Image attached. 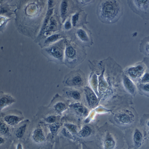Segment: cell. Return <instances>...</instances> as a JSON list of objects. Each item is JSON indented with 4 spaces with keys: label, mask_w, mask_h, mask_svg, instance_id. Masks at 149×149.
I'll use <instances>...</instances> for the list:
<instances>
[{
    "label": "cell",
    "mask_w": 149,
    "mask_h": 149,
    "mask_svg": "<svg viewBox=\"0 0 149 149\" xmlns=\"http://www.w3.org/2000/svg\"><path fill=\"white\" fill-rule=\"evenodd\" d=\"M68 3L67 1H63L61 5V15L63 20L65 19V17L68 13Z\"/></svg>",
    "instance_id": "obj_21"
},
{
    "label": "cell",
    "mask_w": 149,
    "mask_h": 149,
    "mask_svg": "<svg viewBox=\"0 0 149 149\" xmlns=\"http://www.w3.org/2000/svg\"><path fill=\"white\" fill-rule=\"evenodd\" d=\"M146 125H147V126H148V127H149V120L147 121V122H146Z\"/></svg>",
    "instance_id": "obj_34"
},
{
    "label": "cell",
    "mask_w": 149,
    "mask_h": 149,
    "mask_svg": "<svg viewBox=\"0 0 149 149\" xmlns=\"http://www.w3.org/2000/svg\"><path fill=\"white\" fill-rule=\"evenodd\" d=\"M58 27V22H57L56 17L52 16L50 18L47 30L44 33V34L45 36L49 35L51 34V33L52 32L53 33V32L56 31L57 27Z\"/></svg>",
    "instance_id": "obj_10"
},
{
    "label": "cell",
    "mask_w": 149,
    "mask_h": 149,
    "mask_svg": "<svg viewBox=\"0 0 149 149\" xmlns=\"http://www.w3.org/2000/svg\"><path fill=\"white\" fill-rule=\"evenodd\" d=\"M8 131V128L7 125L4 123L1 124V135L6 134Z\"/></svg>",
    "instance_id": "obj_28"
},
{
    "label": "cell",
    "mask_w": 149,
    "mask_h": 149,
    "mask_svg": "<svg viewBox=\"0 0 149 149\" xmlns=\"http://www.w3.org/2000/svg\"><path fill=\"white\" fill-rule=\"evenodd\" d=\"M64 45V42L61 41L45 48L42 52L47 57L52 61L62 62L63 59Z\"/></svg>",
    "instance_id": "obj_4"
},
{
    "label": "cell",
    "mask_w": 149,
    "mask_h": 149,
    "mask_svg": "<svg viewBox=\"0 0 149 149\" xmlns=\"http://www.w3.org/2000/svg\"><path fill=\"white\" fill-rule=\"evenodd\" d=\"M139 83L140 84H145V83H149V72L146 71L143 75L141 77Z\"/></svg>",
    "instance_id": "obj_23"
},
{
    "label": "cell",
    "mask_w": 149,
    "mask_h": 149,
    "mask_svg": "<svg viewBox=\"0 0 149 149\" xmlns=\"http://www.w3.org/2000/svg\"><path fill=\"white\" fill-rule=\"evenodd\" d=\"M127 2L133 13L143 20H149V0H128Z\"/></svg>",
    "instance_id": "obj_3"
},
{
    "label": "cell",
    "mask_w": 149,
    "mask_h": 149,
    "mask_svg": "<svg viewBox=\"0 0 149 149\" xmlns=\"http://www.w3.org/2000/svg\"><path fill=\"white\" fill-rule=\"evenodd\" d=\"M134 116L129 111H123L115 115V120L117 123L123 125H130L134 121Z\"/></svg>",
    "instance_id": "obj_6"
},
{
    "label": "cell",
    "mask_w": 149,
    "mask_h": 149,
    "mask_svg": "<svg viewBox=\"0 0 149 149\" xmlns=\"http://www.w3.org/2000/svg\"><path fill=\"white\" fill-rule=\"evenodd\" d=\"M66 126L71 131L73 132H75L76 131V127L74 125H67Z\"/></svg>",
    "instance_id": "obj_33"
},
{
    "label": "cell",
    "mask_w": 149,
    "mask_h": 149,
    "mask_svg": "<svg viewBox=\"0 0 149 149\" xmlns=\"http://www.w3.org/2000/svg\"><path fill=\"white\" fill-rule=\"evenodd\" d=\"M104 145L105 149H113L114 148L115 141L110 134L107 136V138L104 141Z\"/></svg>",
    "instance_id": "obj_19"
},
{
    "label": "cell",
    "mask_w": 149,
    "mask_h": 149,
    "mask_svg": "<svg viewBox=\"0 0 149 149\" xmlns=\"http://www.w3.org/2000/svg\"><path fill=\"white\" fill-rule=\"evenodd\" d=\"M55 108L57 111L61 112L65 108V105L62 103H58L55 106Z\"/></svg>",
    "instance_id": "obj_27"
},
{
    "label": "cell",
    "mask_w": 149,
    "mask_h": 149,
    "mask_svg": "<svg viewBox=\"0 0 149 149\" xmlns=\"http://www.w3.org/2000/svg\"><path fill=\"white\" fill-rule=\"evenodd\" d=\"M4 120L7 123L13 125L18 124L21 121V119L17 116L8 115L4 117Z\"/></svg>",
    "instance_id": "obj_15"
},
{
    "label": "cell",
    "mask_w": 149,
    "mask_h": 149,
    "mask_svg": "<svg viewBox=\"0 0 149 149\" xmlns=\"http://www.w3.org/2000/svg\"><path fill=\"white\" fill-rule=\"evenodd\" d=\"M64 28L66 30H69L71 28V24L70 21H67L64 24Z\"/></svg>",
    "instance_id": "obj_31"
},
{
    "label": "cell",
    "mask_w": 149,
    "mask_h": 149,
    "mask_svg": "<svg viewBox=\"0 0 149 149\" xmlns=\"http://www.w3.org/2000/svg\"><path fill=\"white\" fill-rule=\"evenodd\" d=\"M139 90L142 94L149 96V83L140 84L138 85Z\"/></svg>",
    "instance_id": "obj_20"
},
{
    "label": "cell",
    "mask_w": 149,
    "mask_h": 149,
    "mask_svg": "<svg viewBox=\"0 0 149 149\" xmlns=\"http://www.w3.org/2000/svg\"><path fill=\"white\" fill-rule=\"evenodd\" d=\"M73 107L76 112L81 115L86 116L88 114V111L87 109L84 106L79 104H74Z\"/></svg>",
    "instance_id": "obj_18"
},
{
    "label": "cell",
    "mask_w": 149,
    "mask_h": 149,
    "mask_svg": "<svg viewBox=\"0 0 149 149\" xmlns=\"http://www.w3.org/2000/svg\"><path fill=\"white\" fill-rule=\"evenodd\" d=\"M14 102V99L8 95H4L3 97H1V109Z\"/></svg>",
    "instance_id": "obj_16"
},
{
    "label": "cell",
    "mask_w": 149,
    "mask_h": 149,
    "mask_svg": "<svg viewBox=\"0 0 149 149\" xmlns=\"http://www.w3.org/2000/svg\"><path fill=\"white\" fill-rule=\"evenodd\" d=\"M33 139L35 142L41 143L45 140V138L43 132L40 129H36L33 134Z\"/></svg>",
    "instance_id": "obj_14"
},
{
    "label": "cell",
    "mask_w": 149,
    "mask_h": 149,
    "mask_svg": "<svg viewBox=\"0 0 149 149\" xmlns=\"http://www.w3.org/2000/svg\"><path fill=\"white\" fill-rule=\"evenodd\" d=\"M143 62L144 63L146 66L149 69V57H144Z\"/></svg>",
    "instance_id": "obj_32"
},
{
    "label": "cell",
    "mask_w": 149,
    "mask_h": 149,
    "mask_svg": "<svg viewBox=\"0 0 149 149\" xmlns=\"http://www.w3.org/2000/svg\"><path fill=\"white\" fill-rule=\"evenodd\" d=\"M123 82L124 88L130 94L134 96L136 93V87L133 81L126 74L123 75Z\"/></svg>",
    "instance_id": "obj_8"
},
{
    "label": "cell",
    "mask_w": 149,
    "mask_h": 149,
    "mask_svg": "<svg viewBox=\"0 0 149 149\" xmlns=\"http://www.w3.org/2000/svg\"><path fill=\"white\" fill-rule=\"evenodd\" d=\"M62 37L61 34H54L51 35L49 37H47L43 42L42 47L45 48L48 47L56 43V41H58L60 38Z\"/></svg>",
    "instance_id": "obj_11"
},
{
    "label": "cell",
    "mask_w": 149,
    "mask_h": 149,
    "mask_svg": "<svg viewBox=\"0 0 149 149\" xmlns=\"http://www.w3.org/2000/svg\"><path fill=\"white\" fill-rule=\"evenodd\" d=\"M139 50L146 57H149V35L141 41L139 45Z\"/></svg>",
    "instance_id": "obj_9"
},
{
    "label": "cell",
    "mask_w": 149,
    "mask_h": 149,
    "mask_svg": "<svg viewBox=\"0 0 149 149\" xmlns=\"http://www.w3.org/2000/svg\"><path fill=\"white\" fill-rule=\"evenodd\" d=\"M86 94L87 100L90 106L91 107H94L97 103V99L95 94L88 88L86 90Z\"/></svg>",
    "instance_id": "obj_13"
},
{
    "label": "cell",
    "mask_w": 149,
    "mask_h": 149,
    "mask_svg": "<svg viewBox=\"0 0 149 149\" xmlns=\"http://www.w3.org/2000/svg\"><path fill=\"white\" fill-rule=\"evenodd\" d=\"M59 125L57 124H53L50 126V129L52 133H55L57 131L59 128Z\"/></svg>",
    "instance_id": "obj_29"
},
{
    "label": "cell",
    "mask_w": 149,
    "mask_h": 149,
    "mask_svg": "<svg viewBox=\"0 0 149 149\" xmlns=\"http://www.w3.org/2000/svg\"><path fill=\"white\" fill-rule=\"evenodd\" d=\"M133 141L135 145L137 146H139L142 143V139H143V135L140 131L138 129H136L134 132L133 135Z\"/></svg>",
    "instance_id": "obj_17"
},
{
    "label": "cell",
    "mask_w": 149,
    "mask_h": 149,
    "mask_svg": "<svg viewBox=\"0 0 149 149\" xmlns=\"http://www.w3.org/2000/svg\"><path fill=\"white\" fill-rule=\"evenodd\" d=\"M91 130L89 127L88 126H85L82 129L80 132L81 136L83 137H86L90 135Z\"/></svg>",
    "instance_id": "obj_22"
},
{
    "label": "cell",
    "mask_w": 149,
    "mask_h": 149,
    "mask_svg": "<svg viewBox=\"0 0 149 149\" xmlns=\"http://www.w3.org/2000/svg\"><path fill=\"white\" fill-rule=\"evenodd\" d=\"M18 149H22V146L20 145H19V146H18Z\"/></svg>",
    "instance_id": "obj_35"
},
{
    "label": "cell",
    "mask_w": 149,
    "mask_h": 149,
    "mask_svg": "<svg viewBox=\"0 0 149 149\" xmlns=\"http://www.w3.org/2000/svg\"><path fill=\"white\" fill-rule=\"evenodd\" d=\"M83 79L80 74H77L72 76L70 81H68L67 83L69 85L74 86H79L83 83Z\"/></svg>",
    "instance_id": "obj_12"
},
{
    "label": "cell",
    "mask_w": 149,
    "mask_h": 149,
    "mask_svg": "<svg viewBox=\"0 0 149 149\" xmlns=\"http://www.w3.org/2000/svg\"><path fill=\"white\" fill-rule=\"evenodd\" d=\"M79 16H79V13L75 14L72 16L71 21H72V25L74 27H76L78 24V22L79 21V19H80Z\"/></svg>",
    "instance_id": "obj_26"
},
{
    "label": "cell",
    "mask_w": 149,
    "mask_h": 149,
    "mask_svg": "<svg viewBox=\"0 0 149 149\" xmlns=\"http://www.w3.org/2000/svg\"><path fill=\"white\" fill-rule=\"evenodd\" d=\"M75 34L78 41L82 43L85 46H89L91 44L92 39L87 30L83 28L78 29L76 31Z\"/></svg>",
    "instance_id": "obj_7"
},
{
    "label": "cell",
    "mask_w": 149,
    "mask_h": 149,
    "mask_svg": "<svg viewBox=\"0 0 149 149\" xmlns=\"http://www.w3.org/2000/svg\"><path fill=\"white\" fill-rule=\"evenodd\" d=\"M65 55L66 62L74 65L84 59L85 54L84 51L77 44L71 42H68L66 44Z\"/></svg>",
    "instance_id": "obj_2"
},
{
    "label": "cell",
    "mask_w": 149,
    "mask_h": 149,
    "mask_svg": "<svg viewBox=\"0 0 149 149\" xmlns=\"http://www.w3.org/2000/svg\"><path fill=\"white\" fill-rule=\"evenodd\" d=\"M123 12V3L118 0L101 1L97 8L98 19L105 24H113L117 22Z\"/></svg>",
    "instance_id": "obj_1"
},
{
    "label": "cell",
    "mask_w": 149,
    "mask_h": 149,
    "mask_svg": "<svg viewBox=\"0 0 149 149\" xmlns=\"http://www.w3.org/2000/svg\"><path fill=\"white\" fill-rule=\"evenodd\" d=\"M26 125H24L20 127L16 132V135L18 137L21 138L23 136L26 130Z\"/></svg>",
    "instance_id": "obj_25"
},
{
    "label": "cell",
    "mask_w": 149,
    "mask_h": 149,
    "mask_svg": "<svg viewBox=\"0 0 149 149\" xmlns=\"http://www.w3.org/2000/svg\"><path fill=\"white\" fill-rule=\"evenodd\" d=\"M146 67L143 62L139 63L125 69V74L132 80L139 81L146 71Z\"/></svg>",
    "instance_id": "obj_5"
},
{
    "label": "cell",
    "mask_w": 149,
    "mask_h": 149,
    "mask_svg": "<svg viewBox=\"0 0 149 149\" xmlns=\"http://www.w3.org/2000/svg\"><path fill=\"white\" fill-rule=\"evenodd\" d=\"M56 120V118L55 116H49V117L47 118L46 119V121L50 123H54V122H55Z\"/></svg>",
    "instance_id": "obj_30"
},
{
    "label": "cell",
    "mask_w": 149,
    "mask_h": 149,
    "mask_svg": "<svg viewBox=\"0 0 149 149\" xmlns=\"http://www.w3.org/2000/svg\"><path fill=\"white\" fill-rule=\"evenodd\" d=\"M68 95L73 99L76 100H79L81 98V94L78 91L74 90L68 92Z\"/></svg>",
    "instance_id": "obj_24"
}]
</instances>
